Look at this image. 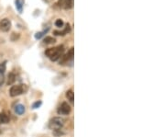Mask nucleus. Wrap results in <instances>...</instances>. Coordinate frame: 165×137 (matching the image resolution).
<instances>
[{
    "label": "nucleus",
    "mask_w": 165,
    "mask_h": 137,
    "mask_svg": "<svg viewBox=\"0 0 165 137\" xmlns=\"http://www.w3.org/2000/svg\"><path fill=\"white\" fill-rule=\"evenodd\" d=\"M9 123V117L7 114H6L5 112H1L0 113V123Z\"/></svg>",
    "instance_id": "1a4fd4ad"
},
{
    "label": "nucleus",
    "mask_w": 165,
    "mask_h": 137,
    "mask_svg": "<svg viewBox=\"0 0 165 137\" xmlns=\"http://www.w3.org/2000/svg\"><path fill=\"white\" fill-rule=\"evenodd\" d=\"M11 29V21L8 19H3L0 20V30H2L4 32H9Z\"/></svg>",
    "instance_id": "0eeeda50"
},
{
    "label": "nucleus",
    "mask_w": 165,
    "mask_h": 137,
    "mask_svg": "<svg viewBox=\"0 0 165 137\" xmlns=\"http://www.w3.org/2000/svg\"><path fill=\"white\" fill-rule=\"evenodd\" d=\"M73 60V48H71L70 51L65 54L62 56V59L60 61V65H68L70 62Z\"/></svg>",
    "instance_id": "20e7f679"
},
{
    "label": "nucleus",
    "mask_w": 165,
    "mask_h": 137,
    "mask_svg": "<svg viewBox=\"0 0 165 137\" xmlns=\"http://www.w3.org/2000/svg\"><path fill=\"white\" fill-rule=\"evenodd\" d=\"M3 83H4V75H0V86H2Z\"/></svg>",
    "instance_id": "a211bd4d"
},
{
    "label": "nucleus",
    "mask_w": 165,
    "mask_h": 137,
    "mask_svg": "<svg viewBox=\"0 0 165 137\" xmlns=\"http://www.w3.org/2000/svg\"><path fill=\"white\" fill-rule=\"evenodd\" d=\"M45 1H46V2H48V3H50V2L52 1V0H45Z\"/></svg>",
    "instance_id": "aec40b11"
},
{
    "label": "nucleus",
    "mask_w": 165,
    "mask_h": 137,
    "mask_svg": "<svg viewBox=\"0 0 165 137\" xmlns=\"http://www.w3.org/2000/svg\"><path fill=\"white\" fill-rule=\"evenodd\" d=\"M66 98L68 99V100H70L72 103L73 102L74 100V93H73V91L72 89L68 90L67 92H66Z\"/></svg>",
    "instance_id": "ddd939ff"
},
{
    "label": "nucleus",
    "mask_w": 165,
    "mask_h": 137,
    "mask_svg": "<svg viewBox=\"0 0 165 137\" xmlns=\"http://www.w3.org/2000/svg\"><path fill=\"white\" fill-rule=\"evenodd\" d=\"M64 53V46L63 45H59L57 47L49 48L45 51V55L50 58L52 62H56L60 58H62Z\"/></svg>",
    "instance_id": "f257e3e1"
},
{
    "label": "nucleus",
    "mask_w": 165,
    "mask_h": 137,
    "mask_svg": "<svg viewBox=\"0 0 165 137\" xmlns=\"http://www.w3.org/2000/svg\"><path fill=\"white\" fill-rule=\"evenodd\" d=\"M24 3H25V0H16V1H15V4H16V8L18 9V11L19 13H22Z\"/></svg>",
    "instance_id": "9b49d317"
},
{
    "label": "nucleus",
    "mask_w": 165,
    "mask_h": 137,
    "mask_svg": "<svg viewBox=\"0 0 165 137\" xmlns=\"http://www.w3.org/2000/svg\"><path fill=\"white\" fill-rule=\"evenodd\" d=\"M63 124H64V120L62 118L55 117V118H53L50 120L49 126L52 130H59L63 126Z\"/></svg>",
    "instance_id": "7ed1b4c3"
},
{
    "label": "nucleus",
    "mask_w": 165,
    "mask_h": 137,
    "mask_svg": "<svg viewBox=\"0 0 165 137\" xmlns=\"http://www.w3.org/2000/svg\"><path fill=\"white\" fill-rule=\"evenodd\" d=\"M42 104V102L40 100V101H36L33 105H32V108L33 109H38L39 107H40V105Z\"/></svg>",
    "instance_id": "f3484780"
},
{
    "label": "nucleus",
    "mask_w": 165,
    "mask_h": 137,
    "mask_svg": "<svg viewBox=\"0 0 165 137\" xmlns=\"http://www.w3.org/2000/svg\"><path fill=\"white\" fill-rule=\"evenodd\" d=\"M42 33H43V32H38V33L35 35V38H36V39H40V38L43 35Z\"/></svg>",
    "instance_id": "6ab92c4d"
},
{
    "label": "nucleus",
    "mask_w": 165,
    "mask_h": 137,
    "mask_svg": "<svg viewBox=\"0 0 165 137\" xmlns=\"http://www.w3.org/2000/svg\"><path fill=\"white\" fill-rule=\"evenodd\" d=\"M56 41V40L53 38V37H51V36H47L45 37L44 40H43V42L45 44H52V43H54Z\"/></svg>",
    "instance_id": "4468645a"
},
{
    "label": "nucleus",
    "mask_w": 165,
    "mask_h": 137,
    "mask_svg": "<svg viewBox=\"0 0 165 137\" xmlns=\"http://www.w3.org/2000/svg\"><path fill=\"white\" fill-rule=\"evenodd\" d=\"M74 0H59L57 2V6L63 9H71L73 7Z\"/></svg>",
    "instance_id": "39448f33"
},
{
    "label": "nucleus",
    "mask_w": 165,
    "mask_h": 137,
    "mask_svg": "<svg viewBox=\"0 0 165 137\" xmlns=\"http://www.w3.org/2000/svg\"><path fill=\"white\" fill-rule=\"evenodd\" d=\"M15 112L19 115H22L25 112V106L22 104H19L15 107Z\"/></svg>",
    "instance_id": "9d476101"
},
{
    "label": "nucleus",
    "mask_w": 165,
    "mask_h": 137,
    "mask_svg": "<svg viewBox=\"0 0 165 137\" xmlns=\"http://www.w3.org/2000/svg\"><path fill=\"white\" fill-rule=\"evenodd\" d=\"M0 133H1V131H0Z\"/></svg>",
    "instance_id": "412c9836"
},
{
    "label": "nucleus",
    "mask_w": 165,
    "mask_h": 137,
    "mask_svg": "<svg viewBox=\"0 0 165 137\" xmlns=\"http://www.w3.org/2000/svg\"><path fill=\"white\" fill-rule=\"evenodd\" d=\"M7 63L6 62H3L2 64H0V75H4V73L6 72V69H7Z\"/></svg>",
    "instance_id": "2eb2a0df"
},
{
    "label": "nucleus",
    "mask_w": 165,
    "mask_h": 137,
    "mask_svg": "<svg viewBox=\"0 0 165 137\" xmlns=\"http://www.w3.org/2000/svg\"><path fill=\"white\" fill-rule=\"evenodd\" d=\"M57 111H58L59 114H61V115H68L71 112V107H70V105L68 103L63 102L62 105L59 107Z\"/></svg>",
    "instance_id": "423d86ee"
},
{
    "label": "nucleus",
    "mask_w": 165,
    "mask_h": 137,
    "mask_svg": "<svg viewBox=\"0 0 165 137\" xmlns=\"http://www.w3.org/2000/svg\"><path fill=\"white\" fill-rule=\"evenodd\" d=\"M63 25H64V23H63V20H57L56 21H55V26L57 27V28H62V27H63Z\"/></svg>",
    "instance_id": "dca6fc26"
},
{
    "label": "nucleus",
    "mask_w": 165,
    "mask_h": 137,
    "mask_svg": "<svg viewBox=\"0 0 165 137\" xmlns=\"http://www.w3.org/2000/svg\"><path fill=\"white\" fill-rule=\"evenodd\" d=\"M15 81H16V75L14 73H9L7 78V85H12Z\"/></svg>",
    "instance_id": "f8f14e48"
},
{
    "label": "nucleus",
    "mask_w": 165,
    "mask_h": 137,
    "mask_svg": "<svg viewBox=\"0 0 165 137\" xmlns=\"http://www.w3.org/2000/svg\"><path fill=\"white\" fill-rule=\"evenodd\" d=\"M70 32H71V27H70V25H69V24H66L65 29L63 30V32H58V30H54V32H53V33H54L55 35H62V36H63V35L68 34Z\"/></svg>",
    "instance_id": "6e6552de"
},
{
    "label": "nucleus",
    "mask_w": 165,
    "mask_h": 137,
    "mask_svg": "<svg viewBox=\"0 0 165 137\" xmlns=\"http://www.w3.org/2000/svg\"><path fill=\"white\" fill-rule=\"evenodd\" d=\"M27 90L26 85H17V86H12L9 89V95L10 97H17L21 94H23Z\"/></svg>",
    "instance_id": "f03ea898"
}]
</instances>
